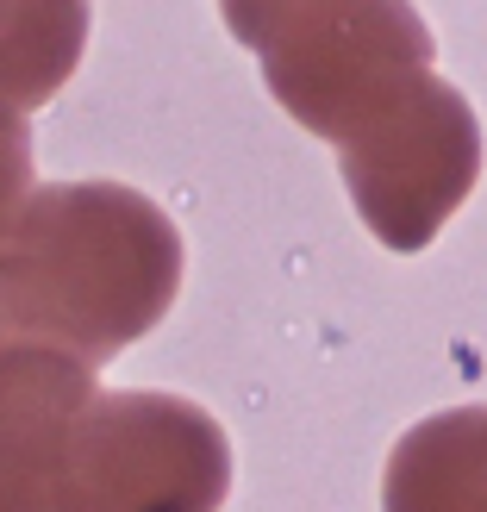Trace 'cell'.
<instances>
[{
  "label": "cell",
  "instance_id": "obj_4",
  "mask_svg": "<svg viewBox=\"0 0 487 512\" xmlns=\"http://www.w3.org/2000/svg\"><path fill=\"white\" fill-rule=\"evenodd\" d=\"M381 512H487V406L413 425L381 475Z\"/></svg>",
  "mask_w": 487,
  "mask_h": 512
},
{
  "label": "cell",
  "instance_id": "obj_7",
  "mask_svg": "<svg viewBox=\"0 0 487 512\" xmlns=\"http://www.w3.org/2000/svg\"><path fill=\"white\" fill-rule=\"evenodd\" d=\"M25 200H32V125H25V107L0 100V238L13 232Z\"/></svg>",
  "mask_w": 487,
  "mask_h": 512
},
{
  "label": "cell",
  "instance_id": "obj_2",
  "mask_svg": "<svg viewBox=\"0 0 487 512\" xmlns=\"http://www.w3.org/2000/svg\"><path fill=\"white\" fill-rule=\"evenodd\" d=\"M182 232L125 182H44L0 238V431L69 419L182 288Z\"/></svg>",
  "mask_w": 487,
  "mask_h": 512
},
{
  "label": "cell",
  "instance_id": "obj_1",
  "mask_svg": "<svg viewBox=\"0 0 487 512\" xmlns=\"http://www.w3.org/2000/svg\"><path fill=\"white\" fill-rule=\"evenodd\" d=\"M219 13L281 113L338 150L375 244L425 250L481 182V119L438 75L413 0H219Z\"/></svg>",
  "mask_w": 487,
  "mask_h": 512
},
{
  "label": "cell",
  "instance_id": "obj_6",
  "mask_svg": "<svg viewBox=\"0 0 487 512\" xmlns=\"http://www.w3.org/2000/svg\"><path fill=\"white\" fill-rule=\"evenodd\" d=\"M44 444H50V425L0 431V512H57V500H50V469H44Z\"/></svg>",
  "mask_w": 487,
  "mask_h": 512
},
{
  "label": "cell",
  "instance_id": "obj_5",
  "mask_svg": "<svg viewBox=\"0 0 487 512\" xmlns=\"http://www.w3.org/2000/svg\"><path fill=\"white\" fill-rule=\"evenodd\" d=\"M88 50V0H0V100H57Z\"/></svg>",
  "mask_w": 487,
  "mask_h": 512
},
{
  "label": "cell",
  "instance_id": "obj_3",
  "mask_svg": "<svg viewBox=\"0 0 487 512\" xmlns=\"http://www.w3.org/2000/svg\"><path fill=\"white\" fill-rule=\"evenodd\" d=\"M57 512H219L232 444L207 406L157 388H94L44 444Z\"/></svg>",
  "mask_w": 487,
  "mask_h": 512
}]
</instances>
